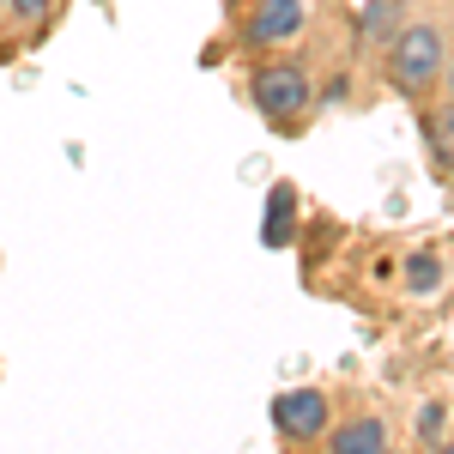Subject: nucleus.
Wrapping results in <instances>:
<instances>
[{
	"label": "nucleus",
	"instance_id": "423d86ee",
	"mask_svg": "<svg viewBox=\"0 0 454 454\" xmlns=\"http://www.w3.org/2000/svg\"><path fill=\"white\" fill-rule=\"evenodd\" d=\"M436 279H442L436 254H412V285H436Z\"/></svg>",
	"mask_w": 454,
	"mask_h": 454
},
{
	"label": "nucleus",
	"instance_id": "0eeeda50",
	"mask_svg": "<svg viewBox=\"0 0 454 454\" xmlns=\"http://www.w3.org/2000/svg\"><path fill=\"white\" fill-rule=\"evenodd\" d=\"M419 430H424V436H436V430H442V406H430V412L419 419Z\"/></svg>",
	"mask_w": 454,
	"mask_h": 454
},
{
	"label": "nucleus",
	"instance_id": "39448f33",
	"mask_svg": "<svg viewBox=\"0 0 454 454\" xmlns=\"http://www.w3.org/2000/svg\"><path fill=\"white\" fill-rule=\"evenodd\" d=\"M333 449L340 454H382L387 449V424L382 419H357L346 430H333Z\"/></svg>",
	"mask_w": 454,
	"mask_h": 454
},
{
	"label": "nucleus",
	"instance_id": "6e6552de",
	"mask_svg": "<svg viewBox=\"0 0 454 454\" xmlns=\"http://www.w3.org/2000/svg\"><path fill=\"white\" fill-rule=\"evenodd\" d=\"M19 12H25V19H36V12H43V0H19Z\"/></svg>",
	"mask_w": 454,
	"mask_h": 454
},
{
	"label": "nucleus",
	"instance_id": "f257e3e1",
	"mask_svg": "<svg viewBox=\"0 0 454 454\" xmlns=\"http://www.w3.org/2000/svg\"><path fill=\"white\" fill-rule=\"evenodd\" d=\"M442 61H449V43H442V31H430V25H412V31H400V43H394V79L406 91L442 79Z\"/></svg>",
	"mask_w": 454,
	"mask_h": 454
},
{
	"label": "nucleus",
	"instance_id": "f03ea898",
	"mask_svg": "<svg viewBox=\"0 0 454 454\" xmlns=\"http://www.w3.org/2000/svg\"><path fill=\"white\" fill-rule=\"evenodd\" d=\"M254 104L267 109V115H297V109H309V79L303 67H291V61H267V67L254 73Z\"/></svg>",
	"mask_w": 454,
	"mask_h": 454
},
{
	"label": "nucleus",
	"instance_id": "20e7f679",
	"mask_svg": "<svg viewBox=\"0 0 454 454\" xmlns=\"http://www.w3.org/2000/svg\"><path fill=\"white\" fill-rule=\"evenodd\" d=\"M303 31V0H261L254 19H248V36L254 43H285V36Z\"/></svg>",
	"mask_w": 454,
	"mask_h": 454
},
{
	"label": "nucleus",
	"instance_id": "7ed1b4c3",
	"mask_svg": "<svg viewBox=\"0 0 454 454\" xmlns=\"http://www.w3.org/2000/svg\"><path fill=\"white\" fill-rule=\"evenodd\" d=\"M273 424H279L285 436H297V442H309L327 430V394H315V387H291L273 400Z\"/></svg>",
	"mask_w": 454,
	"mask_h": 454
}]
</instances>
